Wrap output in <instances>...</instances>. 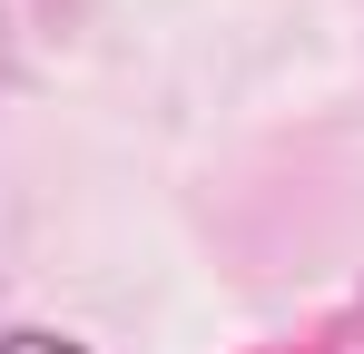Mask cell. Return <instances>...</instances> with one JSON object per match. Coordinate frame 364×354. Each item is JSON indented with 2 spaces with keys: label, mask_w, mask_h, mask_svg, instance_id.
I'll list each match as a JSON object with an SVG mask.
<instances>
[{
  "label": "cell",
  "mask_w": 364,
  "mask_h": 354,
  "mask_svg": "<svg viewBox=\"0 0 364 354\" xmlns=\"http://www.w3.org/2000/svg\"><path fill=\"white\" fill-rule=\"evenodd\" d=\"M355 345H364V305H345L335 325H315L305 345H276V354H355Z\"/></svg>",
  "instance_id": "6da1fadb"
},
{
  "label": "cell",
  "mask_w": 364,
  "mask_h": 354,
  "mask_svg": "<svg viewBox=\"0 0 364 354\" xmlns=\"http://www.w3.org/2000/svg\"><path fill=\"white\" fill-rule=\"evenodd\" d=\"M0 354H89V345H69L50 325H20V335H0Z\"/></svg>",
  "instance_id": "7a4b0ae2"
}]
</instances>
